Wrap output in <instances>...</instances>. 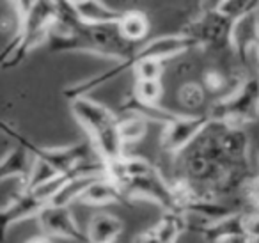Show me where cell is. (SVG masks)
<instances>
[{"label": "cell", "instance_id": "obj_1", "mask_svg": "<svg viewBox=\"0 0 259 243\" xmlns=\"http://www.w3.org/2000/svg\"><path fill=\"white\" fill-rule=\"evenodd\" d=\"M73 117L89 135L98 156L110 161L122 160L124 154V140L119 132V117L105 105L91 100L89 96L76 98L69 101Z\"/></svg>", "mask_w": 259, "mask_h": 243}, {"label": "cell", "instance_id": "obj_2", "mask_svg": "<svg viewBox=\"0 0 259 243\" xmlns=\"http://www.w3.org/2000/svg\"><path fill=\"white\" fill-rule=\"evenodd\" d=\"M211 121L226 123L229 126L241 128L247 123H254L259 117V75L248 73L243 82L227 96L217 98L208 108Z\"/></svg>", "mask_w": 259, "mask_h": 243}, {"label": "cell", "instance_id": "obj_3", "mask_svg": "<svg viewBox=\"0 0 259 243\" xmlns=\"http://www.w3.org/2000/svg\"><path fill=\"white\" fill-rule=\"evenodd\" d=\"M2 130L4 133H8L16 144H22L27 149L32 153V156L41 158L47 164H50L59 174H69L76 171L78 165H82L83 161H89L93 158H100L94 149L93 142L89 140H82V142H76L73 146H62V147H45L37 146V144L30 142L27 137L20 135L16 130H13L8 123H2Z\"/></svg>", "mask_w": 259, "mask_h": 243}, {"label": "cell", "instance_id": "obj_4", "mask_svg": "<svg viewBox=\"0 0 259 243\" xmlns=\"http://www.w3.org/2000/svg\"><path fill=\"white\" fill-rule=\"evenodd\" d=\"M240 23L224 13H201L194 22L183 29L187 36L194 37L197 47L213 54L236 50V29Z\"/></svg>", "mask_w": 259, "mask_h": 243}, {"label": "cell", "instance_id": "obj_5", "mask_svg": "<svg viewBox=\"0 0 259 243\" xmlns=\"http://www.w3.org/2000/svg\"><path fill=\"white\" fill-rule=\"evenodd\" d=\"M119 186L128 197V200L146 199L158 204L162 211H180V200H178L176 190H174L172 183L160 172L158 167H155L144 176L126 179Z\"/></svg>", "mask_w": 259, "mask_h": 243}, {"label": "cell", "instance_id": "obj_6", "mask_svg": "<svg viewBox=\"0 0 259 243\" xmlns=\"http://www.w3.org/2000/svg\"><path fill=\"white\" fill-rule=\"evenodd\" d=\"M211 123L208 112L202 114H178L170 123L163 126L160 146L162 151L169 156H178L188 146L195 142L199 135L204 132Z\"/></svg>", "mask_w": 259, "mask_h": 243}, {"label": "cell", "instance_id": "obj_7", "mask_svg": "<svg viewBox=\"0 0 259 243\" xmlns=\"http://www.w3.org/2000/svg\"><path fill=\"white\" fill-rule=\"evenodd\" d=\"M37 224L48 238L68 239L75 243H87V234L78 222L75 220L69 206H55L47 204L39 215H37Z\"/></svg>", "mask_w": 259, "mask_h": 243}, {"label": "cell", "instance_id": "obj_8", "mask_svg": "<svg viewBox=\"0 0 259 243\" xmlns=\"http://www.w3.org/2000/svg\"><path fill=\"white\" fill-rule=\"evenodd\" d=\"M47 206L43 199L36 195L32 190H23L13 197L11 200H6L2 206V227L4 232L9 231V227L27 218H37V215Z\"/></svg>", "mask_w": 259, "mask_h": 243}, {"label": "cell", "instance_id": "obj_9", "mask_svg": "<svg viewBox=\"0 0 259 243\" xmlns=\"http://www.w3.org/2000/svg\"><path fill=\"white\" fill-rule=\"evenodd\" d=\"M243 217H245V211L236 210L231 215H227V217L219 218V220L202 222L199 227L192 229V231L201 234L206 243H222L224 239L231 238V236L245 232L243 231Z\"/></svg>", "mask_w": 259, "mask_h": 243}, {"label": "cell", "instance_id": "obj_10", "mask_svg": "<svg viewBox=\"0 0 259 243\" xmlns=\"http://www.w3.org/2000/svg\"><path fill=\"white\" fill-rule=\"evenodd\" d=\"M32 164V153L25 146H22V144H16L11 151H8L2 156V161H0V179L6 181L9 178H16L23 185L27 181V178H29Z\"/></svg>", "mask_w": 259, "mask_h": 243}, {"label": "cell", "instance_id": "obj_11", "mask_svg": "<svg viewBox=\"0 0 259 243\" xmlns=\"http://www.w3.org/2000/svg\"><path fill=\"white\" fill-rule=\"evenodd\" d=\"M119 112H122V114H132V115H141V117H144L146 121L158 123V125H162V126H165L167 123H170L178 115V112H172V110H169V108H163L160 103L158 105L146 103V101L139 100V98L135 96L134 91L121 101Z\"/></svg>", "mask_w": 259, "mask_h": 243}, {"label": "cell", "instance_id": "obj_12", "mask_svg": "<svg viewBox=\"0 0 259 243\" xmlns=\"http://www.w3.org/2000/svg\"><path fill=\"white\" fill-rule=\"evenodd\" d=\"M122 229L124 225H122L121 218L101 211V213L93 215L87 224V243H115V239L121 236Z\"/></svg>", "mask_w": 259, "mask_h": 243}, {"label": "cell", "instance_id": "obj_13", "mask_svg": "<svg viewBox=\"0 0 259 243\" xmlns=\"http://www.w3.org/2000/svg\"><path fill=\"white\" fill-rule=\"evenodd\" d=\"M80 202L89 204V206H103V204H126L130 202L128 197L124 195L122 188L110 178H100L85 190Z\"/></svg>", "mask_w": 259, "mask_h": 243}, {"label": "cell", "instance_id": "obj_14", "mask_svg": "<svg viewBox=\"0 0 259 243\" xmlns=\"http://www.w3.org/2000/svg\"><path fill=\"white\" fill-rule=\"evenodd\" d=\"M80 18L85 23H93V25H110V23H119L121 18L124 16V11L108 8L101 0H83L80 4H76Z\"/></svg>", "mask_w": 259, "mask_h": 243}, {"label": "cell", "instance_id": "obj_15", "mask_svg": "<svg viewBox=\"0 0 259 243\" xmlns=\"http://www.w3.org/2000/svg\"><path fill=\"white\" fill-rule=\"evenodd\" d=\"M153 229L163 243H178V238L185 231H188L187 215L180 211H163Z\"/></svg>", "mask_w": 259, "mask_h": 243}, {"label": "cell", "instance_id": "obj_16", "mask_svg": "<svg viewBox=\"0 0 259 243\" xmlns=\"http://www.w3.org/2000/svg\"><path fill=\"white\" fill-rule=\"evenodd\" d=\"M100 178H105V176H69L68 181L59 190V193L52 199L50 204H55V206H71V202L80 200V197L85 193V190Z\"/></svg>", "mask_w": 259, "mask_h": 243}, {"label": "cell", "instance_id": "obj_17", "mask_svg": "<svg viewBox=\"0 0 259 243\" xmlns=\"http://www.w3.org/2000/svg\"><path fill=\"white\" fill-rule=\"evenodd\" d=\"M119 32L122 34L124 39H128L130 43H141L146 36H148L151 23L149 18L146 16V13L142 11H124V16L121 18V22L117 23Z\"/></svg>", "mask_w": 259, "mask_h": 243}, {"label": "cell", "instance_id": "obj_18", "mask_svg": "<svg viewBox=\"0 0 259 243\" xmlns=\"http://www.w3.org/2000/svg\"><path fill=\"white\" fill-rule=\"evenodd\" d=\"M119 132H121L124 144L139 142L148 133V121L141 115L126 114L122 119H119Z\"/></svg>", "mask_w": 259, "mask_h": 243}, {"label": "cell", "instance_id": "obj_19", "mask_svg": "<svg viewBox=\"0 0 259 243\" xmlns=\"http://www.w3.org/2000/svg\"><path fill=\"white\" fill-rule=\"evenodd\" d=\"M220 13L233 18L234 22H243L259 13V0H226L220 8Z\"/></svg>", "mask_w": 259, "mask_h": 243}, {"label": "cell", "instance_id": "obj_20", "mask_svg": "<svg viewBox=\"0 0 259 243\" xmlns=\"http://www.w3.org/2000/svg\"><path fill=\"white\" fill-rule=\"evenodd\" d=\"M178 101L187 110H199L206 101V89L202 87V84L187 82L178 91Z\"/></svg>", "mask_w": 259, "mask_h": 243}, {"label": "cell", "instance_id": "obj_21", "mask_svg": "<svg viewBox=\"0 0 259 243\" xmlns=\"http://www.w3.org/2000/svg\"><path fill=\"white\" fill-rule=\"evenodd\" d=\"M57 174L59 172L55 171L50 164H47V161L41 160V158L34 156V164H32V169H30V174H29V178H27V181L22 185V188L23 190H34L39 185H43V183L50 181V179L55 178Z\"/></svg>", "mask_w": 259, "mask_h": 243}, {"label": "cell", "instance_id": "obj_22", "mask_svg": "<svg viewBox=\"0 0 259 243\" xmlns=\"http://www.w3.org/2000/svg\"><path fill=\"white\" fill-rule=\"evenodd\" d=\"M134 93L139 100L146 103H160L163 96V86L162 80H137L134 87Z\"/></svg>", "mask_w": 259, "mask_h": 243}, {"label": "cell", "instance_id": "obj_23", "mask_svg": "<svg viewBox=\"0 0 259 243\" xmlns=\"http://www.w3.org/2000/svg\"><path fill=\"white\" fill-rule=\"evenodd\" d=\"M137 80H162L163 75V61L160 59H146L135 66Z\"/></svg>", "mask_w": 259, "mask_h": 243}, {"label": "cell", "instance_id": "obj_24", "mask_svg": "<svg viewBox=\"0 0 259 243\" xmlns=\"http://www.w3.org/2000/svg\"><path fill=\"white\" fill-rule=\"evenodd\" d=\"M243 231L252 239L259 238V210L245 211L243 217Z\"/></svg>", "mask_w": 259, "mask_h": 243}, {"label": "cell", "instance_id": "obj_25", "mask_svg": "<svg viewBox=\"0 0 259 243\" xmlns=\"http://www.w3.org/2000/svg\"><path fill=\"white\" fill-rule=\"evenodd\" d=\"M245 193L248 195L250 202L254 204V210L259 208V174H254V178L248 181L247 188H245Z\"/></svg>", "mask_w": 259, "mask_h": 243}, {"label": "cell", "instance_id": "obj_26", "mask_svg": "<svg viewBox=\"0 0 259 243\" xmlns=\"http://www.w3.org/2000/svg\"><path fill=\"white\" fill-rule=\"evenodd\" d=\"M134 243H163V241L158 238V234L155 232V229L149 227V229H146V231H142L141 234L135 236Z\"/></svg>", "mask_w": 259, "mask_h": 243}, {"label": "cell", "instance_id": "obj_27", "mask_svg": "<svg viewBox=\"0 0 259 243\" xmlns=\"http://www.w3.org/2000/svg\"><path fill=\"white\" fill-rule=\"evenodd\" d=\"M224 2L226 0H201L199 2V9H201V13H215L220 11Z\"/></svg>", "mask_w": 259, "mask_h": 243}, {"label": "cell", "instance_id": "obj_28", "mask_svg": "<svg viewBox=\"0 0 259 243\" xmlns=\"http://www.w3.org/2000/svg\"><path fill=\"white\" fill-rule=\"evenodd\" d=\"M37 0H13V8L15 9H18V13H20V16H23L27 11H29L30 8H32L34 4H36Z\"/></svg>", "mask_w": 259, "mask_h": 243}, {"label": "cell", "instance_id": "obj_29", "mask_svg": "<svg viewBox=\"0 0 259 243\" xmlns=\"http://www.w3.org/2000/svg\"><path fill=\"white\" fill-rule=\"evenodd\" d=\"M222 243H254V239L245 234V232H240V234H234V236H231V238L224 239Z\"/></svg>", "mask_w": 259, "mask_h": 243}, {"label": "cell", "instance_id": "obj_30", "mask_svg": "<svg viewBox=\"0 0 259 243\" xmlns=\"http://www.w3.org/2000/svg\"><path fill=\"white\" fill-rule=\"evenodd\" d=\"M27 243H52V238H48V236H36V238L29 239Z\"/></svg>", "mask_w": 259, "mask_h": 243}, {"label": "cell", "instance_id": "obj_31", "mask_svg": "<svg viewBox=\"0 0 259 243\" xmlns=\"http://www.w3.org/2000/svg\"><path fill=\"white\" fill-rule=\"evenodd\" d=\"M254 54H255V66H259V43L255 45V48H254Z\"/></svg>", "mask_w": 259, "mask_h": 243}, {"label": "cell", "instance_id": "obj_32", "mask_svg": "<svg viewBox=\"0 0 259 243\" xmlns=\"http://www.w3.org/2000/svg\"><path fill=\"white\" fill-rule=\"evenodd\" d=\"M255 153H257V160H259V142H257V146H255Z\"/></svg>", "mask_w": 259, "mask_h": 243}, {"label": "cell", "instance_id": "obj_33", "mask_svg": "<svg viewBox=\"0 0 259 243\" xmlns=\"http://www.w3.org/2000/svg\"><path fill=\"white\" fill-rule=\"evenodd\" d=\"M255 71H257V75H259V66H255Z\"/></svg>", "mask_w": 259, "mask_h": 243}]
</instances>
